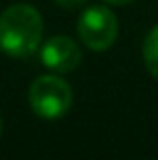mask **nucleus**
<instances>
[{"mask_svg": "<svg viewBox=\"0 0 158 160\" xmlns=\"http://www.w3.org/2000/svg\"><path fill=\"white\" fill-rule=\"evenodd\" d=\"M41 61L45 67L57 73H69V71H75L81 63V49L73 39L57 35L51 37L41 47Z\"/></svg>", "mask_w": 158, "mask_h": 160, "instance_id": "nucleus-4", "label": "nucleus"}, {"mask_svg": "<svg viewBox=\"0 0 158 160\" xmlns=\"http://www.w3.org/2000/svg\"><path fill=\"white\" fill-rule=\"evenodd\" d=\"M144 63H146L150 75L158 81V27H154L150 32H148L146 41H144Z\"/></svg>", "mask_w": 158, "mask_h": 160, "instance_id": "nucleus-5", "label": "nucleus"}, {"mask_svg": "<svg viewBox=\"0 0 158 160\" xmlns=\"http://www.w3.org/2000/svg\"><path fill=\"white\" fill-rule=\"evenodd\" d=\"M73 91L65 79L57 75H41L28 89V103L32 112L45 120H57L71 108Z\"/></svg>", "mask_w": 158, "mask_h": 160, "instance_id": "nucleus-2", "label": "nucleus"}, {"mask_svg": "<svg viewBox=\"0 0 158 160\" xmlns=\"http://www.w3.org/2000/svg\"><path fill=\"white\" fill-rule=\"evenodd\" d=\"M81 43L91 51H107L118 39V18L107 6H89L77 20Z\"/></svg>", "mask_w": 158, "mask_h": 160, "instance_id": "nucleus-3", "label": "nucleus"}, {"mask_svg": "<svg viewBox=\"0 0 158 160\" xmlns=\"http://www.w3.org/2000/svg\"><path fill=\"white\" fill-rule=\"evenodd\" d=\"M0 132H2V120H0Z\"/></svg>", "mask_w": 158, "mask_h": 160, "instance_id": "nucleus-8", "label": "nucleus"}, {"mask_svg": "<svg viewBox=\"0 0 158 160\" xmlns=\"http://www.w3.org/2000/svg\"><path fill=\"white\" fill-rule=\"evenodd\" d=\"M106 2L116 4V6H124V4H130V2H134V0H106Z\"/></svg>", "mask_w": 158, "mask_h": 160, "instance_id": "nucleus-7", "label": "nucleus"}, {"mask_svg": "<svg viewBox=\"0 0 158 160\" xmlns=\"http://www.w3.org/2000/svg\"><path fill=\"white\" fill-rule=\"evenodd\" d=\"M43 16L31 4H12L0 14V51L24 59L41 47Z\"/></svg>", "mask_w": 158, "mask_h": 160, "instance_id": "nucleus-1", "label": "nucleus"}, {"mask_svg": "<svg viewBox=\"0 0 158 160\" xmlns=\"http://www.w3.org/2000/svg\"><path fill=\"white\" fill-rule=\"evenodd\" d=\"M59 6H63V8H67V10H75V8L79 6H83V4L87 2V0H55Z\"/></svg>", "mask_w": 158, "mask_h": 160, "instance_id": "nucleus-6", "label": "nucleus"}]
</instances>
